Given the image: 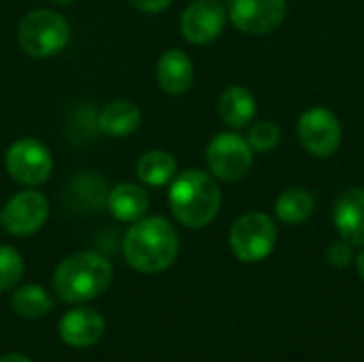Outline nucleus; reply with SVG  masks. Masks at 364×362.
<instances>
[{
    "label": "nucleus",
    "mask_w": 364,
    "mask_h": 362,
    "mask_svg": "<svg viewBox=\"0 0 364 362\" xmlns=\"http://www.w3.org/2000/svg\"><path fill=\"white\" fill-rule=\"evenodd\" d=\"M126 262L145 275L166 271L179 256V235L175 226L162 215H149L132 222L124 243Z\"/></svg>",
    "instance_id": "1"
},
{
    "label": "nucleus",
    "mask_w": 364,
    "mask_h": 362,
    "mask_svg": "<svg viewBox=\"0 0 364 362\" xmlns=\"http://www.w3.org/2000/svg\"><path fill=\"white\" fill-rule=\"evenodd\" d=\"M168 205L186 228H205L215 220L222 207V190L211 173L188 169L171 181Z\"/></svg>",
    "instance_id": "2"
},
{
    "label": "nucleus",
    "mask_w": 364,
    "mask_h": 362,
    "mask_svg": "<svg viewBox=\"0 0 364 362\" xmlns=\"http://www.w3.org/2000/svg\"><path fill=\"white\" fill-rule=\"evenodd\" d=\"M113 282V265L98 252H77L53 271V292L60 301L79 305L100 297Z\"/></svg>",
    "instance_id": "3"
},
{
    "label": "nucleus",
    "mask_w": 364,
    "mask_h": 362,
    "mask_svg": "<svg viewBox=\"0 0 364 362\" xmlns=\"http://www.w3.org/2000/svg\"><path fill=\"white\" fill-rule=\"evenodd\" d=\"M70 41V26L53 9H34L17 26V43L30 58H51L64 51Z\"/></svg>",
    "instance_id": "4"
},
{
    "label": "nucleus",
    "mask_w": 364,
    "mask_h": 362,
    "mask_svg": "<svg viewBox=\"0 0 364 362\" xmlns=\"http://www.w3.org/2000/svg\"><path fill=\"white\" fill-rule=\"evenodd\" d=\"M232 254L241 262H260L271 256L277 243V224L262 211L241 215L228 235Z\"/></svg>",
    "instance_id": "5"
},
{
    "label": "nucleus",
    "mask_w": 364,
    "mask_h": 362,
    "mask_svg": "<svg viewBox=\"0 0 364 362\" xmlns=\"http://www.w3.org/2000/svg\"><path fill=\"white\" fill-rule=\"evenodd\" d=\"M207 169L215 179L239 181L243 179L254 164V149L247 139L237 132H220L211 139L205 151Z\"/></svg>",
    "instance_id": "6"
},
{
    "label": "nucleus",
    "mask_w": 364,
    "mask_h": 362,
    "mask_svg": "<svg viewBox=\"0 0 364 362\" xmlns=\"http://www.w3.org/2000/svg\"><path fill=\"white\" fill-rule=\"evenodd\" d=\"M6 173L13 181L34 188L45 183L51 177L53 171V158L45 143L32 137L17 139L4 156Z\"/></svg>",
    "instance_id": "7"
},
{
    "label": "nucleus",
    "mask_w": 364,
    "mask_h": 362,
    "mask_svg": "<svg viewBox=\"0 0 364 362\" xmlns=\"http://www.w3.org/2000/svg\"><path fill=\"white\" fill-rule=\"evenodd\" d=\"M296 134L307 154L314 158H328L341 145V124L339 117L326 107L307 109L296 124Z\"/></svg>",
    "instance_id": "8"
},
{
    "label": "nucleus",
    "mask_w": 364,
    "mask_h": 362,
    "mask_svg": "<svg viewBox=\"0 0 364 362\" xmlns=\"http://www.w3.org/2000/svg\"><path fill=\"white\" fill-rule=\"evenodd\" d=\"M49 218V203L38 190L17 192L0 211V226L13 237H32Z\"/></svg>",
    "instance_id": "9"
},
{
    "label": "nucleus",
    "mask_w": 364,
    "mask_h": 362,
    "mask_svg": "<svg viewBox=\"0 0 364 362\" xmlns=\"http://www.w3.org/2000/svg\"><path fill=\"white\" fill-rule=\"evenodd\" d=\"M286 0H230L228 17L232 26L245 34L273 32L286 19Z\"/></svg>",
    "instance_id": "10"
},
{
    "label": "nucleus",
    "mask_w": 364,
    "mask_h": 362,
    "mask_svg": "<svg viewBox=\"0 0 364 362\" xmlns=\"http://www.w3.org/2000/svg\"><path fill=\"white\" fill-rule=\"evenodd\" d=\"M228 13L218 0H194L181 13V34L192 45L213 43L226 28Z\"/></svg>",
    "instance_id": "11"
},
{
    "label": "nucleus",
    "mask_w": 364,
    "mask_h": 362,
    "mask_svg": "<svg viewBox=\"0 0 364 362\" xmlns=\"http://www.w3.org/2000/svg\"><path fill=\"white\" fill-rule=\"evenodd\" d=\"M105 318L98 309L94 307H75L70 312H66L58 324V333L60 339L70 346V348H92L96 346L102 335H105Z\"/></svg>",
    "instance_id": "12"
},
{
    "label": "nucleus",
    "mask_w": 364,
    "mask_h": 362,
    "mask_svg": "<svg viewBox=\"0 0 364 362\" xmlns=\"http://www.w3.org/2000/svg\"><path fill=\"white\" fill-rule=\"evenodd\" d=\"M333 222L343 241L364 247V188H350L337 198Z\"/></svg>",
    "instance_id": "13"
},
{
    "label": "nucleus",
    "mask_w": 364,
    "mask_h": 362,
    "mask_svg": "<svg viewBox=\"0 0 364 362\" xmlns=\"http://www.w3.org/2000/svg\"><path fill=\"white\" fill-rule=\"evenodd\" d=\"M156 79L166 94H186L194 81V64L190 55L183 49H166L156 64Z\"/></svg>",
    "instance_id": "14"
},
{
    "label": "nucleus",
    "mask_w": 364,
    "mask_h": 362,
    "mask_svg": "<svg viewBox=\"0 0 364 362\" xmlns=\"http://www.w3.org/2000/svg\"><path fill=\"white\" fill-rule=\"evenodd\" d=\"M107 207L117 222L132 224V222L145 218V213L149 209V194L143 186L126 181V183L115 186L109 192Z\"/></svg>",
    "instance_id": "15"
},
{
    "label": "nucleus",
    "mask_w": 364,
    "mask_h": 362,
    "mask_svg": "<svg viewBox=\"0 0 364 362\" xmlns=\"http://www.w3.org/2000/svg\"><path fill=\"white\" fill-rule=\"evenodd\" d=\"M220 117L226 126L239 130L245 128L256 115V98L243 85H228L218 102Z\"/></svg>",
    "instance_id": "16"
},
{
    "label": "nucleus",
    "mask_w": 364,
    "mask_h": 362,
    "mask_svg": "<svg viewBox=\"0 0 364 362\" xmlns=\"http://www.w3.org/2000/svg\"><path fill=\"white\" fill-rule=\"evenodd\" d=\"M98 126L109 137H130L141 126V109L130 100H111L100 111Z\"/></svg>",
    "instance_id": "17"
},
{
    "label": "nucleus",
    "mask_w": 364,
    "mask_h": 362,
    "mask_svg": "<svg viewBox=\"0 0 364 362\" xmlns=\"http://www.w3.org/2000/svg\"><path fill=\"white\" fill-rule=\"evenodd\" d=\"M136 175L149 188L168 186L177 175V160L164 149L145 151L136 162Z\"/></svg>",
    "instance_id": "18"
},
{
    "label": "nucleus",
    "mask_w": 364,
    "mask_h": 362,
    "mask_svg": "<svg viewBox=\"0 0 364 362\" xmlns=\"http://www.w3.org/2000/svg\"><path fill=\"white\" fill-rule=\"evenodd\" d=\"M316 211V198L305 188H288L275 201V215L288 226L307 222Z\"/></svg>",
    "instance_id": "19"
},
{
    "label": "nucleus",
    "mask_w": 364,
    "mask_h": 362,
    "mask_svg": "<svg viewBox=\"0 0 364 362\" xmlns=\"http://www.w3.org/2000/svg\"><path fill=\"white\" fill-rule=\"evenodd\" d=\"M11 309L23 320H38V318H45L53 309V301L43 286L26 284L13 292Z\"/></svg>",
    "instance_id": "20"
},
{
    "label": "nucleus",
    "mask_w": 364,
    "mask_h": 362,
    "mask_svg": "<svg viewBox=\"0 0 364 362\" xmlns=\"http://www.w3.org/2000/svg\"><path fill=\"white\" fill-rule=\"evenodd\" d=\"M23 275V258L11 245H0V292L15 290Z\"/></svg>",
    "instance_id": "21"
},
{
    "label": "nucleus",
    "mask_w": 364,
    "mask_h": 362,
    "mask_svg": "<svg viewBox=\"0 0 364 362\" xmlns=\"http://www.w3.org/2000/svg\"><path fill=\"white\" fill-rule=\"evenodd\" d=\"M279 141H282V130L275 122L260 119L250 126L247 143L254 151H271L279 145Z\"/></svg>",
    "instance_id": "22"
},
{
    "label": "nucleus",
    "mask_w": 364,
    "mask_h": 362,
    "mask_svg": "<svg viewBox=\"0 0 364 362\" xmlns=\"http://www.w3.org/2000/svg\"><path fill=\"white\" fill-rule=\"evenodd\" d=\"M352 258H354L352 245H350L348 241H343V239L331 243L328 250H326V262H328L333 269H346V267H350Z\"/></svg>",
    "instance_id": "23"
},
{
    "label": "nucleus",
    "mask_w": 364,
    "mask_h": 362,
    "mask_svg": "<svg viewBox=\"0 0 364 362\" xmlns=\"http://www.w3.org/2000/svg\"><path fill=\"white\" fill-rule=\"evenodd\" d=\"M128 2L143 13H160L173 4V0H128Z\"/></svg>",
    "instance_id": "24"
},
{
    "label": "nucleus",
    "mask_w": 364,
    "mask_h": 362,
    "mask_svg": "<svg viewBox=\"0 0 364 362\" xmlns=\"http://www.w3.org/2000/svg\"><path fill=\"white\" fill-rule=\"evenodd\" d=\"M0 362H32L28 356H23V354H6V356H2Z\"/></svg>",
    "instance_id": "25"
},
{
    "label": "nucleus",
    "mask_w": 364,
    "mask_h": 362,
    "mask_svg": "<svg viewBox=\"0 0 364 362\" xmlns=\"http://www.w3.org/2000/svg\"><path fill=\"white\" fill-rule=\"evenodd\" d=\"M356 269H358V275H360V280L364 282V250L358 254V258H356Z\"/></svg>",
    "instance_id": "26"
},
{
    "label": "nucleus",
    "mask_w": 364,
    "mask_h": 362,
    "mask_svg": "<svg viewBox=\"0 0 364 362\" xmlns=\"http://www.w3.org/2000/svg\"><path fill=\"white\" fill-rule=\"evenodd\" d=\"M53 4H60V6H64V4H70V2H75V0H51Z\"/></svg>",
    "instance_id": "27"
}]
</instances>
